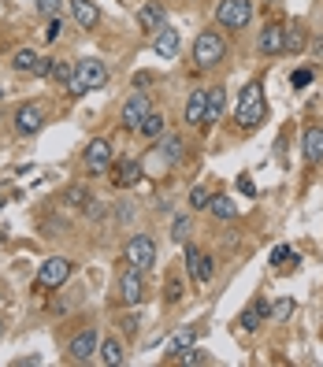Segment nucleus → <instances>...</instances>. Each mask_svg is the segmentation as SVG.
<instances>
[{"label": "nucleus", "mask_w": 323, "mask_h": 367, "mask_svg": "<svg viewBox=\"0 0 323 367\" xmlns=\"http://www.w3.org/2000/svg\"><path fill=\"white\" fill-rule=\"evenodd\" d=\"M264 115H268L264 82H261V78H253V82L238 93V115H235V123H238V130H256V126L264 123Z\"/></svg>", "instance_id": "1"}, {"label": "nucleus", "mask_w": 323, "mask_h": 367, "mask_svg": "<svg viewBox=\"0 0 323 367\" xmlns=\"http://www.w3.org/2000/svg\"><path fill=\"white\" fill-rule=\"evenodd\" d=\"M105 86H108V67L100 60L86 56V60L74 63V78L67 82V93L71 97H86L89 89H105Z\"/></svg>", "instance_id": "2"}, {"label": "nucleus", "mask_w": 323, "mask_h": 367, "mask_svg": "<svg viewBox=\"0 0 323 367\" xmlns=\"http://www.w3.org/2000/svg\"><path fill=\"white\" fill-rule=\"evenodd\" d=\"M223 60H227V41H223V34H219V30H201L197 41H193V63L209 71V67H219Z\"/></svg>", "instance_id": "3"}, {"label": "nucleus", "mask_w": 323, "mask_h": 367, "mask_svg": "<svg viewBox=\"0 0 323 367\" xmlns=\"http://www.w3.org/2000/svg\"><path fill=\"white\" fill-rule=\"evenodd\" d=\"M216 22L227 26V30H245L253 22V0H219L216 8Z\"/></svg>", "instance_id": "4"}, {"label": "nucleus", "mask_w": 323, "mask_h": 367, "mask_svg": "<svg viewBox=\"0 0 323 367\" xmlns=\"http://www.w3.org/2000/svg\"><path fill=\"white\" fill-rule=\"evenodd\" d=\"M123 260L131 267L149 271L152 264H157V241H152V234H134V238L126 241V248H123Z\"/></svg>", "instance_id": "5"}, {"label": "nucleus", "mask_w": 323, "mask_h": 367, "mask_svg": "<svg viewBox=\"0 0 323 367\" xmlns=\"http://www.w3.org/2000/svg\"><path fill=\"white\" fill-rule=\"evenodd\" d=\"M115 290H119V305L138 308L141 300H145V271L126 264V271L119 274V286H115Z\"/></svg>", "instance_id": "6"}, {"label": "nucleus", "mask_w": 323, "mask_h": 367, "mask_svg": "<svg viewBox=\"0 0 323 367\" xmlns=\"http://www.w3.org/2000/svg\"><path fill=\"white\" fill-rule=\"evenodd\" d=\"M183 256H186V267H190V274H193V282L201 286H209L212 279H216V260L209 256V253H201L193 241H186V248H183Z\"/></svg>", "instance_id": "7"}, {"label": "nucleus", "mask_w": 323, "mask_h": 367, "mask_svg": "<svg viewBox=\"0 0 323 367\" xmlns=\"http://www.w3.org/2000/svg\"><path fill=\"white\" fill-rule=\"evenodd\" d=\"M71 271H74V260L67 256H48L41 271H37V286H45V290H60L63 282L71 279Z\"/></svg>", "instance_id": "8"}, {"label": "nucleus", "mask_w": 323, "mask_h": 367, "mask_svg": "<svg viewBox=\"0 0 323 367\" xmlns=\"http://www.w3.org/2000/svg\"><path fill=\"white\" fill-rule=\"evenodd\" d=\"M97 345H100L97 326H82V331L67 342V356H71L74 363H89V360L97 356Z\"/></svg>", "instance_id": "9"}, {"label": "nucleus", "mask_w": 323, "mask_h": 367, "mask_svg": "<svg viewBox=\"0 0 323 367\" xmlns=\"http://www.w3.org/2000/svg\"><path fill=\"white\" fill-rule=\"evenodd\" d=\"M11 126H15V134H22V138L37 134V130L45 126V104H37V100L22 104V108L15 112V119H11Z\"/></svg>", "instance_id": "10"}, {"label": "nucleus", "mask_w": 323, "mask_h": 367, "mask_svg": "<svg viewBox=\"0 0 323 367\" xmlns=\"http://www.w3.org/2000/svg\"><path fill=\"white\" fill-rule=\"evenodd\" d=\"M112 160H115V156H112V141L108 138H93L86 145V167L93 175H105L108 167H112Z\"/></svg>", "instance_id": "11"}, {"label": "nucleus", "mask_w": 323, "mask_h": 367, "mask_svg": "<svg viewBox=\"0 0 323 367\" xmlns=\"http://www.w3.org/2000/svg\"><path fill=\"white\" fill-rule=\"evenodd\" d=\"M305 48H308V26L301 19H290L282 26V52L286 56H301Z\"/></svg>", "instance_id": "12"}, {"label": "nucleus", "mask_w": 323, "mask_h": 367, "mask_svg": "<svg viewBox=\"0 0 323 367\" xmlns=\"http://www.w3.org/2000/svg\"><path fill=\"white\" fill-rule=\"evenodd\" d=\"M178 48H183V37H178V26H160L157 34H152V52H157L160 60H175Z\"/></svg>", "instance_id": "13"}, {"label": "nucleus", "mask_w": 323, "mask_h": 367, "mask_svg": "<svg viewBox=\"0 0 323 367\" xmlns=\"http://www.w3.org/2000/svg\"><path fill=\"white\" fill-rule=\"evenodd\" d=\"M108 171H112V182H115L119 189H131V186H138V182H141L145 167H141V160H119V164L112 160Z\"/></svg>", "instance_id": "14"}, {"label": "nucleus", "mask_w": 323, "mask_h": 367, "mask_svg": "<svg viewBox=\"0 0 323 367\" xmlns=\"http://www.w3.org/2000/svg\"><path fill=\"white\" fill-rule=\"evenodd\" d=\"M149 112H152V104H149V97H145V93H141V89H138V93H134L131 100L123 104V115H119V123H123L126 130H138V126H141V119H145Z\"/></svg>", "instance_id": "15"}, {"label": "nucleus", "mask_w": 323, "mask_h": 367, "mask_svg": "<svg viewBox=\"0 0 323 367\" xmlns=\"http://www.w3.org/2000/svg\"><path fill=\"white\" fill-rule=\"evenodd\" d=\"M138 26H141L145 34H157L160 26H167V11H164L160 0H149V4L138 8Z\"/></svg>", "instance_id": "16"}, {"label": "nucleus", "mask_w": 323, "mask_h": 367, "mask_svg": "<svg viewBox=\"0 0 323 367\" xmlns=\"http://www.w3.org/2000/svg\"><path fill=\"white\" fill-rule=\"evenodd\" d=\"M256 52L261 56H282V22H268L261 37H256Z\"/></svg>", "instance_id": "17"}, {"label": "nucleus", "mask_w": 323, "mask_h": 367, "mask_svg": "<svg viewBox=\"0 0 323 367\" xmlns=\"http://www.w3.org/2000/svg\"><path fill=\"white\" fill-rule=\"evenodd\" d=\"M301 156H305V164H323V126H305Z\"/></svg>", "instance_id": "18"}, {"label": "nucleus", "mask_w": 323, "mask_h": 367, "mask_svg": "<svg viewBox=\"0 0 323 367\" xmlns=\"http://www.w3.org/2000/svg\"><path fill=\"white\" fill-rule=\"evenodd\" d=\"M223 112H227V89L223 86H209L204 89V123L223 119Z\"/></svg>", "instance_id": "19"}, {"label": "nucleus", "mask_w": 323, "mask_h": 367, "mask_svg": "<svg viewBox=\"0 0 323 367\" xmlns=\"http://www.w3.org/2000/svg\"><path fill=\"white\" fill-rule=\"evenodd\" d=\"M157 141H160L157 152H160L164 164H178V160L186 156V138H183V134H160Z\"/></svg>", "instance_id": "20"}, {"label": "nucleus", "mask_w": 323, "mask_h": 367, "mask_svg": "<svg viewBox=\"0 0 323 367\" xmlns=\"http://www.w3.org/2000/svg\"><path fill=\"white\" fill-rule=\"evenodd\" d=\"M67 4H71V15H74V22H79L82 30H93V26L100 22V11H97L93 0H67Z\"/></svg>", "instance_id": "21"}, {"label": "nucleus", "mask_w": 323, "mask_h": 367, "mask_svg": "<svg viewBox=\"0 0 323 367\" xmlns=\"http://www.w3.org/2000/svg\"><path fill=\"white\" fill-rule=\"evenodd\" d=\"M97 360L105 363V367H119V363H126V352H123V345H119V338H100Z\"/></svg>", "instance_id": "22"}, {"label": "nucleus", "mask_w": 323, "mask_h": 367, "mask_svg": "<svg viewBox=\"0 0 323 367\" xmlns=\"http://www.w3.org/2000/svg\"><path fill=\"white\" fill-rule=\"evenodd\" d=\"M209 212H212L216 219L230 222V219H238V201H235V196H227V193H216L212 201H209Z\"/></svg>", "instance_id": "23"}, {"label": "nucleus", "mask_w": 323, "mask_h": 367, "mask_svg": "<svg viewBox=\"0 0 323 367\" xmlns=\"http://www.w3.org/2000/svg\"><path fill=\"white\" fill-rule=\"evenodd\" d=\"M186 126H204V89H193L186 100Z\"/></svg>", "instance_id": "24"}, {"label": "nucleus", "mask_w": 323, "mask_h": 367, "mask_svg": "<svg viewBox=\"0 0 323 367\" xmlns=\"http://www.w3.org/2000/svg\"><path fill=\"white\" fill-rule=\"evenodd\" d=\"M60 204L74 208V212L89 208V204H93V196H89V186H67V189H63V196H60Z\"/></svg>", "instance_id": "25"}, {"label": "nucleus", "mask_w": 323, "mask_h": 367, "mask_svg": "<svg viewBox=\"0 0 323 367\" xmlns=\"http://www.w3.org/2000/svg\"><path fill=\"white\" fill-rule=\"evenodd\" d=\"M37 60H41V52H34V48H19L15 56H11V67H15L19 74H34Z\"/></svg>", "instance_id": "26"}, {"label": "nucleus", "mask_w": 323, "mask_h": 367, "mask_svg": "<svg viewBox=\"0 0 323 367\" xmlns=\"http://www.w3.org/2000/svg\"><path fill=\"white\" fill-rule=\"evenodd\" d=\"M138 134L145 138V141H157L160 134H164V115L160 112H149L145 119H141V126H138Z\"/></svg>", "instance_id": "27"}, {"label": "nucleus", "mask_w": 323, "mask_h": 367, "mask_svg": "<svg viewBox=\"0 0 323 367\" xmlns=\"http://www.w3.org/2000/svg\"><path fill=\"white\" fill-rule=\"evenodd\" d=\"M201 338V323H190L186 331H178L175 338H171V352H183V349H190L193 342Z\"/></svg>", "instance_id": "28"}, {"label": "nucleus", "mask_w": 323, "mask_h": 367, "mask_svg": "<svg viewBox=\"0 0 323 367\" xmlns=\"http://www.w3.org/2000/svg\"><path fill=\"white\" fill-rule=\"evenodd\" d=\"M178 356V363L183 367H201V363H212V356L204 352L201 345H190V349H183V352H175Z\"/></svg>", "instance_id": "29"}, {"label": "nucleus", "mask_w": 323, "mask_h": 367, "mask_svg": "<svg viewBox=\"0 0 323 367\" xmlns=\"http://www.w3.org/2000/svg\"><path fill=\"white\" fill-rule=\"evenodd\" d=\"M48 74H53V82H56V86H67V82H71V78H74V63H63V60H53V71H48Z\"/></svg>", "instance_id": "30"}, {"label": "nucleus", "mask_w": 323, "mask_h": 367, "mask_svg": "<svg viewBox=\"0 0 323 367\" xmlns=\"http://www.w3.org/2000/svg\"><path fill=\"white\" fill-rule=\"evenodd\" d=\"M190 230H193V219L190 215H175L171 219V238L175 241H190Z\"/></svg>", "instance_id": "31"}, {"label": "nucleus", "mask_w": 323, "mask_h": 367, "mask_svg": "<svg viewBox=\"0 0 323 367\" xmlns=\"http://www.w3.org/2000/svg\"><path fill=\"white\" fill-rule=\"evenodd\" d=\"M183 300V279L178 274H171L167 279V286H164V305H178Z\"/></svg>", "instance_id": "32"}, {"label": "nucleus", "mask_w": 323, "mask_h": 367, "mask_svg": "<svg viewBox=\"0 0 323 367\" xmlns=\"http://www.w3.org/2000/svg\"><path fill=\"white\" fill-rule=\"evenodd\" d=\"M209 201H212V196H209V189H204V186H193L190 189V208H193V212H204Z\"/></svg>", "instance_id": "33"}, {"label": "nucleus", "mask_w": 323, "mask_h": 367, "mask_svg": "<svg viewBox=\"0 0 323 367\" xmlns=\"http://www.w3.org/2000/svg\"><path fill=\"white\" fill-rule=\"evenodd\" d=\"M312 78H316V71H312V67H297V71L290 74V86H294V89H305L308 82H312Z\"/></svg>", "instance_id": "34"}, {"label": "nucleus", "mask_w": 323, "mask_h": 367, "mask_svg": "<svg viewBox=\"0 0 323 367\" xmlns=\"http://www.w3.org/2000/svg\"><path fill=\"white\" fill-rule=\"evenodd\" d=\"M290 312H294V300H279V305H271V312H268V319H275V323H282V319H290Z\"/></svg>", "instance_id": "35"}, {"label": "nucleus", "mask_w": 323, "mask_h": 367, "mask_svg": "<svg viewBox=\"0 0 323 367\" xmlns=\"http://www.w3.org/2000/svg\"><path fill=\"white\" fill-rule=\"evenodd\" d=\"M60 30H63V19H60V15H48V26H45V41H56V37H60Z\"/></svg>", "instance_id": "36"}, {"label": "nucleus", "mask_w": 323, "mask_h": 367, "mask_svg": "<svg viewBox=\"0 0 323 367\" xmlns=\"http://www.w3.org/2000/svg\"><path fill=\"white\" fill-rule=\"evenodd\" d=\"M286 260H294V248L290 245H275V248H271V264H286Z\"/></svg>", "instance_id": "37"}, {"label": "nucleus", "mask_w": 323, "mask_h": 367, "mask_svg": "<svg viewBox=\"0 0 323 367\" xmlns=\"http://www.w3.org/2000/svg\"><path fill=\"white\" fill-rule=\"evenodd\" d=\"M34 8L41 11L45 19H48V15H60V0H34Z\"/></svg>", "instance_id": "38"}, {"label": "nucleus", "mask_w": 323, "mask_h": 367, "mask_svg": "<svg viewBox=\"0 0 323 367\" xmlns=\"http://www.w3.org/2000/svg\"><path fill=\"white\" fill-rule=\"evenodd\" d=\"M134 219V208L131 204H115V222H131Z\"/></svg>", "instance_id": "39"}, {"label": "nucleus", "mask_w": 323, "mask_h": 367, "mask_svg": "<svg viewBox=\"0 0 323 367\" xmlns=\"http://www.w3.org/2000/svg\"><path fill=\"white\" fill-rule=\"evenodd\" d=\"M48 71H53V56H41V60H37V67H34V78H45Z\"/></svg>", "instance_id": "40"}, {"label": "nucleus", "mask_w": 323, "mask_h": 367, "mask_svg": "<svg viewBox=\"0 0 323 367\" xmlns=\"http://www.w3.org/2000/svg\"><path fill=\"white\" fill-rule=\"evenodd\" d=\"M238 189H242V196H256V186H253V178H249V175H242V178H238Z\"/></svg>", "instance_id": "41"}, {"label": "nucleus", "mask_w": 323, "mask_h": 367, "mask_svg": "<svg viewBox=\"0 0 323 367\" xmlns=\"http://www.w3.org/2000/svg\"><path fill=\"white\" fill-rule=\"evenodd\" d=\"M123 334H138V316H123Z\"/></svg>", "instance_id": "42"}, {"label": "nucleus", "mask_w": 323, "mask_h": 367, "mask_svg": "<svg viewBox=\"0 0 323 367\" xmlns=\"http://www.w3.org/2000/svg\"><path fill=\"white\" fill-rule=\"evenodd\" d=\"M308 56H312V60H323V37H316V41L308 45Z\"/></svg>", "instance_id": "43"}, {"label": "nucleus", "mask_w": 323, "mask_h": 367, "mask_svg": "<svg viewBox=\"0 0 323 367\" xmlns=\"http://www.w3.org/2000/svg\"><path fill=\"white\" fill-rule=\"evenodd\" d=\"M149 82H152V74H145V71H138V74H134V86H138V89H145Z\"/></svg>", "instance_id": "44"}, {"label": "nucleus", "mask_w": 323, "mask_h": 367, "mask_svg": "<svg viewBox=\"0 0 323 367\" xmlns=\"http://www.w3.org/2000/svg\"><path fill=\"white\" fill-rule=\"evenodd\" d=\"M0 100H4V89H0Z\"/></svg>", "instance_id": "45"}, {"label": "nucleus", "mask_w": 323, "mask_h": 367, "mask_svg": "<svg viewBox=\"0 0 323 367\" xmlns=\"http://www.w3.org/2000/svg\"><path fill=\"white\" fill-rule=\"evenodd\" d=\"M0 326H4V323H0Z\"/></svg>", "instance_id": "46"}]
</instances>
